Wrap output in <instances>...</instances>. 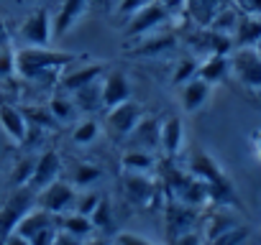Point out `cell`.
Listing matches in <instances>:
<instances>
[{
	"label": "cell",
	"mask_w": 261,
	"mask_h": 245,
	"mask_svg": "<svg viewBox=\"0 0 261 245\" xmlns=\"http://www.w3.org/2000/svg\"><path fill=\"white\" fill-rule=\"evenodd\" d=\"M82 56L69 51H54L46 46H26L16 51V72L23 79H44L49 74H57L62 69H69Z\"/></svg>",
	"instance_id": "cell-1"
},
{
	"label": "cell",
	"mask_w": 261,
	"mask_h": 245,
	"mask_svg": "<svg viewBox=\"0 0 261 245\" xmlns=\"http://www.w3.org/2000/svg\"><path fill=\"white\" fill-rule=\"evenodd\" d=\"M36 204V192L29 189V187H18L8 202L3 204V209H0V240H6L8 235H13L16 225L23 220V215H29Z\"/></svg>",
	"instance_id": "cell-2"
},
{
	"label": "cell",
	"mask_w": 261,
	"mask_h": 245,
	"mask_svg": "<svg viewBox=\"0 0 261 245\" xmlns=\"http://www.w3.org/2000/svg\"><path fill=\"white\" fill-rule=\"evenodd\" d=\"M230 72L236 74V79L246 89L261 92V54L256 51V46L233 49V54H230Z\"/></svg>",
	"instance_id": "cell-3"
},
{
	"label": "cell",
	"mask_w": 261,
	"mask_h": 245,
	"mask_svg": "<svg viewBox=\"0 0 261 245\" xmlns=\"http://www.w3.org/2000/svg\"><path fill=\"white\" fill-rule=\"evenodd\" d=\"M74 202H77L74 187L67 184V181H59V179L36 194V204H39L41 209H46L49 215H54V217L67 215L69 209H74Z\"/></svg>",
	"instance_id": "cell-4"
},
{
	"label": "cell",
	"mask_w": 261,
	"mask_h": 245,
	"mask_svg": "<svg viewBox=\"0 0 261 245\" xmlns=\"http://www.w3.org/2000/svg\"><path fill=\"white\" fill-rule=\"evenodd\" d=\"M141 117H144L141 105L134 102V100H128V102L115 105V107L108 110L105 126H108V131H110L115 138H128L130 133H134V128L141 122Z\"/></svg>",
	"instance_id": "cell-5"
},
{
	"label": "cell",
	"mask_w": 261,
	"mask_h": 245,
	"mask_svg": "<svg viewBox=\"0 0 261 245\" xmlns=\"http://www.w3.org/2000/svg\"><path fill=\"white\" fill-rule=\"evenodd\" d=\"M172 16L167 13V8L159 3V0H154V3H149L146 8H141L139 13H134L128 18V26H125V39H141L146 34H151L156 26H164Z\"/></svg>",
	"instance_id": "cell-6"
},
{
	"label": "cell",
	"mask_w": 261,
	"mask_h": 245,
	"mask_svg": "<svg viewBox=\"0 0 261 245\" xmlns=\"http://www.w3.org/2000/svg\"><path fill=\"white\" fill-rule=\"evenodd\" d=\"M21 39L29 44V46H49V41L54 39L51 36V13L49 8H34L26 21L21 23Z\"/></svg>",
	"instance_id": "cell-7"
},
{
	"label": "cell",
	"mask_w": 261,
	"mask_h": 245,
	"mask_svg": "<svg viewBox=\"0 0 261 245\" xmlns=\"http://www.w3.org/2000/svg\"><path fill=\"white\" fill-rule=\"evenodd\" d=\"M164 222H167V237H169V242H174L185 232L195 230L197 207H187V204H182L177 199H169V204L164 207Z\"/></svg>",
	"instance_id": "cell-8"
},
{
	"label": "cell",
	"mask_w": 261,
	"mask_h": 245,
	"mask_svg": "<svg viewBox=\"0 0 261 245\" xmlns=\"http://www.w3.org/2000/svg\"><path fill=\"white\" fill-rule=\"evenodd\" d=\"M0 131L6 133V138L13 146H21V143H26L31 126H29L23 110H18L8 102H0Z\"/></svg>",
	"instance_id": "cell-9"
},
{
	"label": "cell",
	"mask_w": 261,
	"mask_h": 245,
	"mask_svg": "<svg viewBox=\"0 0 261 245\" xmlns=\"http://www.w3.org/2000/svg\"><path fill=\"white\" fill-rule=\"evenodd\" d=\"M105 62H95V64H85V67H69V72L67 74H62V79H59V89L64 92V95H74L77 89H82V87H87V84H92V82H97V79H102V74H105Z\"/></svg>",
	"instance_id": "cell-10"
},
{
	"label": "cell",
	"mask_w": 261,
	"mask_h": 245,
	"mask_svg": "<svg viewBox=\"0 0 261 245\" xmlns=\"http://www.w3.org/2000/svg\"><path fill=\"white\" fill-rule=\"evenodd\" d=\"M123 189H125V197L139 207H151L159 199V189L149 179V174H125L123 171Z\"/></svg>",
	"instance_id": "cell-11"
},
{
	"label": "cell",
	"mask_w": 261,
	"mask_h": 245,
	"mask_svg": "<svg viewBox=\"0 0 261 245\" xmlns=\"http://www.w3.org/2000/svg\"><path fill=\"white\" fill-rule=\"evenodd\" d=\"M100 89H102V107L105 110L130 100V82H128V77L120 69H110L100 79Z\"/></svg>",
	"instance_id": "cell-12"
},
{
	"label": "cell",
	"mask_w": 261,
	"mask_h": 245,
	"mask_svg": "<svg viewBox=\"0 0 261 245\" xmlns=\"http://www.w3.org/2000/svg\"><path fill=\"white\" fill-rule=\"evenodd\" d=\"M159 148L164 151L167 159H177L185 148V126L179 115H169L167 120H162L159 128Z\"/></svg>",
	"instance_id": "cell-13"
},
{
	"label": "cell",
	"mask_w": 261,
	"mask_h": 245,
	"mask_svg": "<svg viewBox=\"0 0 261 245\" xmlns=\"http://www.w3.org/2000/svg\"><path fill=\"white\" fill-rule=\"evenodd\" d=\"M62 174V159L57 156V151H46L36 159V166H34V176L29 181V189H34L36 194L41 189H46L49 184H54Z\"/></svg>",
	"instance_id": "cell-14"
},
{
	"label": "cell",
	"mask_w": 261,
	"mask_h": 245,
	"mask_svg": "<svg viewBox=\"0 0 261 245\" xmlns=\"http://www.w3.org/2000/svg\"><path fill=\"white\" fill-rule=\"evenodd\" d=\"M87 6H90V0H62L57 16L51 18V36L54 39H62L82 18V13L87 11Z\"/></svg>",
	"instance_id": "cell-15"
},
{
	"label": "cell",
	"mask_w": 261,
	"mask_h": 245,
	"mask_svg": "<svg viewBox=\"0 0 261 245\" xmlns=\"http://www.w3.org/2000/svg\"><path fill=\"white\" fill-rule=\"evenodd\" d=\"M210 92H213V84L205 82L202 77H192L190 82H185L182 95H179L185 112H197L200 107H205V102L210 100Z\"/></svg>",
	"instance_id": "cell-16"
},
{
	"label": "cell",
	"mask_w": 261,
	"mask_h": 245,
	"mask_svg": "<svg viewBox=\"0 0 261 245\" xmlns=\"http://www.w3.org/2000/svg\"><path fill=\"white\" fill-rule=\"evenodd\" d=\"M159 128H162V122H159V120L144 115L141 122L134 128V133L128 136V141L134 143V148H144V151L159 148Z\"/></svg>",
	"instance_id": "cell-17"
},
{
	"label": "cell",
	"mask_w": 261,
	"mask_h": 245,
	"mask_svg": "<svg viewBox=\"0 0 261 245\" xmlns=\"http://www.w3.org/2000/svg\"><path fill=\"white\" fill-rule=\"evenodd\" d=\"M49 225H57V217L49 215V212L41 209V207H34V209H31L29 215H23V220L16 225L13 235H18V237H23V240H31L39 230H44V227H49Z\"/></svg>",
	"instance_id": "cell-18"
},
{
	"label": "cell",
	"mask_w": 261,
	"mask_h": 245,
	"mask_svg": "<svg viewBox=\"0 0 261 245\" xmlns=\"http://www.w3.org/2000/svg\"><path fill=\"white\" fill-rule=\"evenodd\" d=\"M261 41V18L256 16H243L238 18V26L233 31V44L236 49H243V46H256Z\"/></svg>",
	"instance_id": "cell-19"
},
{
	"label": "cell",
	"mask_w": 261,
	"mask_h": 245,
	"mask_svg": "<svg viewBox=\"0 0 261 245\" xmlns=\"http://www.w3.org/2000/svg\"><path fill=\"white\" fill-rule=\"evenodd\" d=\"M228 74H230V56H225V54H207V59L197 69V77H202L210 84L223 82Z\"/></svg>",
	"instance_id": "cell-20"
},
{
	"label": "cell",
	"mask_w": 261,
	"mask_h": 245,
	"mask_svg": "<svg viewBox=\"0 0 261 245\" xmlns=\"http://www.w3.org/2000/svg\"><path fill=\"white\" fill-rule=\"evenodd\" d=\"M120 166L125 174H149L154 166H156V159L151 151H144V148H130L123 154L120 159Z\"/></svg>",
	"instance_id": "cell-21"
},
{
	"label": "cell",
	"mask_w": 261,
	"mask_h": 245,
	"mask_svg": "<svg viewBox=\"0 0 261 245\" xmlns=\"http://www.w3.org/2000/svg\"><path fill=\"white\" fill-rule=\"evenodd\" d=\"M74 107L82 110V112H95V110H102V89H100V79L77 89L74 95H69Z\"/></svg>",
	"instance_id": "cell-22"
},
{
	"label": "cell",
	"mask_w": 261,
	"mask_h": 245,
	"mask_svg": "<svg viewBox=\"0 0 261 245\" xmlns=\"http://www.w3.org/2000/svg\"><path fill=\"white\" fill-rule=\"evenodd\" d=\"M59 225H62V230L64 232H69V235H74V237H80V240H85V237H90L92 235V220L90 217H85V215H80V212H72V215H59Z\"/></svg>",
	"instance_id": "cell-23"
},
{
	"label": "cell",
	"mask_w": 261,
	"mask_h": 245,
	"mask_svg": "<svg viewBox=\"0 0 261 245\" xmlns=\"http://www.w3.org/2000/svg\"><path fill=\"white\" fill-rule=\"evenodd\" d=\"M238 18H241V11H238V8L223 6V8L215 13V18L210 21V26H207V28H213V31L225 34V36H230V39H233V31H236V26H238Z\"/></svg>",
	"instance_id": "cell-24"
},
{
	"label": "cell",
	"mask_w": 261,
	"mask_h": 245,
	"mask_svg": "<svg viewBox=\"0 0 261 245\" xmlns=\"http://www.w3.org/2000/svg\"><path fill=\"white\" fill-rule=\"evenodd\" d=\"M238 222H236V217L233 215H228L225 212V207H218L215 209V215H210V220H207V225H205V237H207V242L210 240H215L218 235H223V232H228L230 227H236Z\"/></svg>",
	"instance_id": "cell-25"
},
{
	"label": "cell",
	"mask_w": 261,
	"mask_h": 245,
	"mask_svg": "<svg viewBox=\"0 0 261 245\" xmlns=\"http://www.w3.org/2000/svg\"><path fill=\"white\" fill-rule=\"evenodd\" d=\"M177 46V39L172 34L167 36H154L149 39L146 44H141L139 49H130V54H136V56H156V54H164V51H172Z\"/></svg>",
	"instance_id": "cell-26"
},
{
	"label": "cell",
	"mask_w": 261,
	"mask_h": 245,
	"mask_svg": "<svg viewBox=\"0 0 261 245\" xmlns=\"http://www.w3.org/2000/svg\"><path fill=\"white\" fill-rule=\"evenodd\" d=\"M100 179H102V169H100V166H95V164H77L74 171H72V181H69V184L87 189V187L97 184Z\"/></svg>",
	"instance_id": "cell-27"
},
{
	"label": "cell",
	"mask_w": 261,
	"mask_h": 245,
	"mask_svg": "<svg viewBox=\"0 0 261 245\" xmlns=\"http://www.w3.org/2000/svg\"><path fill=\"white\" fill-rule=\"evenodd\" d=\"M49 110H51V115L57 117V122H69V120L74 117V112H77L72 97L64 95V92H57V95L49 100Z\"/></svg>",
	"instance_id": "cell-28"
},
{
	"label": "cell",
	"mask_w": 261,
	"mask_h": 245,
	"mask_svg": "<svg viewBox=\"0 0 261 245\" xmlns=\"http://www.w3.org/2000/svg\"><path fill=\"white\" fill-rule=\"evenodd\" d=\"M23 115H26V120H29V126L31 128H36V131H41V128H54L57 126V117L51 115V110L49 107H34V105H29L26 110H23Z\"/></svg>",
	"instance_id": "cell-29"
},
{
	"label": "cell",
	"mask_w": 261,
	"mask_h": 245,
	"mask_svg": "<svg viewBox=\"0 0 261 245\" xmlns=\"http://www.w3.org/2000/svg\"><path fill=\"white\" fill-rule=\"evenodd\" d=\"M90 220H92V227L95 230H110L113 227V204H110L108 197H100L97 207L90 215Z\"/></svg>",
	"instance_id": "cell-30"
},
{
	"label": "cell",
	"mask_w": 261,
	"mask_h": 245,
	"mask_svg": "<svg viewBox=\"0 0 261 245\" xmlns=\"http://www.w3.org/2000/svg\"><path fill=\"white\" fill-rule=\"evenodd\" d=\"M97 136H100V126L95 120H80L74 126V131H72V141L77 146H90Z\"/></svg>",
	"instance_id": "cell-31"
},
{
	"label": "cell",
	"mask_w": 261,
	"mask_h": 245,
	"mask_svg": "<svg viewBox=\"0 0 261 245\" xmlns=\"http://www.w3.org/2000/svg\"><path fill=\"white\" fill-rule=\"evenodd\" d=\"M197 69H200L197 59H192V56H185V59L177 64L172 82H174V84H185V82H190L192 77H197Z\"/></svg>",
	"instance_id": "cell-32"
},
{
	"label": "cell",
	"mask_w": 261,
	"mask_h": 245,
	"mask_svg": "<svg viewBox=\"0 0 261 245\" xmlns=\"http://www.w3.org/2000/svg\"><path fill=\"white\" fill-rule=\"evenodd\" d=\"M34 166H36V161H31V159L18 161L16 169H13V174H11V184H13L16 189H18V187H29V181H31V176H34Z\"/></svg>",
	"instance_id": "cell-33"
},
{
	"label": "cell",
	"mask_w": 261,
	"mask_h": 245,
	"mask_svg": "<svg viewBox=\"0 0 261 245\" xmlns=\"http://www.w3.org/2000/svg\"><path fill=\"white\" fill-rule=\"evenodd\" d=\"M246 237H248V227L236 225V227H230L228 232H223V235H218L215 240H210V245H241Z\"/></svg>",
	"instance_id": "cell-34"
},
{
	"label": "cell",
	"mask_w": 261,
	"mask_h": 245,
	"mask_svg": "<svg viewBox=\"0 0 261 245\" xmlns=\"http://www.w3.org/2000/svg\"><path fill=\"white\" fill-rule=\"evenodd\" d=\"M97 202H100V194H97V192H85V194H77L74 212H80V215L90 217V215H92V209L97 207Z\"/></svg>",
	"instance_id": "cell-35"
},
{
	"label": "cell",
	"mask_w": 261,
	"mask_h": 245,
	"mask_svg": "<svg viewBox=\"0 0 261 245\" xmlns=\"http://www.w3.org/2000/svg\"><path fill=\"white\" fill-rule=\"evenodd\" d=\"M149 3H154V0H120V3H118V16L120 18H130L134 13H139L141 8H146Z\"/></svg>",
	"instance_id": "cell-36"
},
{
	"label": "cell",
	"mask_w": 261,
	"mask_h": 245,
	"mask_svg": "<svg viewBox=\"0 0 261 245\" xmlns=\"http://www.w3.org/2000/svg\"><path fill=\"white\" fill-rule=\"evenodd\" d=\"M115 245H156V242H151V240L144 237V235H136V232L123 230V232L115 235Z\"/></svg>",
	"instance_id": "cell-37"
},
{
	"label": "cell",
	"mask_w": 261,
	"mask_h": 245,
	"mask_svg": "<svg viewBox=\"0 0 261 245\" xmlns=\"http://www.w3.org/2000/svg\"><path fill=\"white\" fill-rule=\"evenodd\" d=\"M16 72V54L11 49H3L0 51V79H6Z\"/></svg>",
	"instance_id": "cell-38"
},
{
	"label": "cell",
	"mask_w": 261,
	"mask_h": 245,
	"mask_svg": "<svg viewBox=\"0 0 261 245\" xmlns=\"http://www.w3.org/2000/svg\"><path fill=\"white\" fill-rule=\"evenodd\" d=\"M57 225H49V227H44V230H39L31 240H29V245H54V240H57Z\"/></svg>",
	"instance_id": "cell-39"
},
{
	"label": "cell",
	"mask_w": 261,
	"mask_h": 245,
	"mask_svg": "<svg viewBox=\"0 0 261 245\" xmlns=\"http://www.w3.org/2000/svg\"><path fill=\"white\" fill-rule=\"evenodd\" d=\"M236 6L243 16H256L261 18V0H236Z\"/></svg>",
	"instance_id": "cell-40"
},
{
	"label": "cell",
	"mask_w": 261,
	"mask_h": 245,
	"mask_svg": "<svg viewBox=\"0 0 261 245\" xmlns=\"http://www.w3.org/2000/svg\"><path fill=\"white\" fill-rule=\"evenodd\" d=\"M159 3L167 8L169 16H179V13H185V8H187V0H159Z\"/></svg>",
	"instance_id": "cell-41"
},
{
	"label": "cell",
	"mask_w": 261,
	"mask_h": 245,
	"mask_svg": "<svg viewBox=\"0 0 261 245\" xmlns=\"http://www.w3.org/2000/svg\"><path fill=\"white\" fill-rule=\"evenodd\" d=\"M202 242V237H200V232H185L182 237H177L174 242H169V245H200Z\"/></svg>",
	"instance_id": "cell-42"
},
{
	"label": "cell",
	"mask_w": 261,
	"mask_h": 245,
	"mask_svg": "<svg viewBox=\"0 0 261 245\" xmlns=\"http://www.w3.org/2000/svg\"><path fill=\"white\" fill-rule=\"evenodd\" d=\"M54 245H82V240H80V237H74V235H69V232H64V230H59V232H57Z\"/></svg>",
	"instance_id": "cell-43"
},
{
	"label": "cell",
	"mask_w": 261,
	"mask_h": 245,
	"mask_svg": "<svg viewBox=\"0 0 261 245\" xmlns=\"http://www.w3.org/2000/svg\"><path fill=\"white\" fill-rule=\"evenodd\" d=\"M0 245H29V240H23L18 235H8L6 240H0Z\"/></svg>",
	"instance_id": "cell-44"
},
{
	"label": "cell",
	"mask_w": 261,
	"mask_h": 245,
	"mask_svg": "<svg viewBox=\"0 0 261 245\" xmlns=\"http://www.w3.org/2000/svg\"><path fill=\"white\" fill-rule=\"evenodd\" d=\"M82 245H110L105 237H92V240H87V242H82Z\"/></svg>",
	"instance_id": "cell-45"
},
{
	"label": "cell",
	"mask_w": 261,
	"mask_h": 245,
	"mask_svg": "<svg viewBox=\"0 0 261 245\" xmlns=\"http://www.w3.org/2000/svg\"><path fill=\"white\" fill-rule=\"evenodd\" d=\"M3 34H6V23H3V21H0V36H3Z\"/></svg>",
	"instance_id": "cell-46"
},
{
	"label": "cell",
	"mask_w": 261,
	"mask_h": 245,
	"mask_svg": "<svg viewBox=\"0 0 261 245\" xmlns=\"http://www.w3.org/2000/svg\"><path fill=\"white\" fill-rule=\"evenodd\" d=\"M256 154H258V159H261V143H258V146H256Z\"/></svg>",
	"instance_id": "cell-47"
},
{
	"label": "cell",
	"mask_w": 261,
	"mask_h": 245,
	"mask_svg": "<svg viewBox=\"0 0 261 245\" xmlns=\"http://www.w3.org/2000/svg\"><path fill=\"white\" fill-rule=\"evenodd\" d=\"M256 51H258V54H261V41H258V44H256Z\"/></svg>",
	"instance_id": "cell-48"
}]
</instances>
